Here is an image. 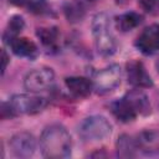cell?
I'll list each match as a JSON object with an SVG mask.
<instances>
[{"mask_svg":"<svg viewBox=\"0 0 159 159\" xmlns=\"http://www.w3.org/2000/svg\"><path fill=\"white\" fill-rule=\"evenodd\" d=\"M40 149L45 158H67L72 150V138L65 127L60 124L48 125L41 133Z\"/></svg>","mask_w":159,"mask_h":159,"instance_id":"6da1fadb","label":"cell"},{"mask_svg":"<svg viewBox=\"0 0 159 159\" xmlns=\"http://www.w3.org/2000/svg\"><path fill=\"white\" fill-rule=\"evenodd\" d=\"M92 35H93L96 50L101 56L108 57L116 52L117 41L111 30V20L107 14L99 12L93 17Z\"/></svg>","mask_w":159,"mask_h":159,"instance_id":"7a4b0ae2","label":"cell"},{"mask_svg":"<svg viewBox=\"0 0 159 159\" xmlns=\"http://www.w3.org/2000/svg\"><path fill=\"white\" fill-rule=\"evenodd\" d=\"M78 133L84 142H101L111 135L112 124L103 116H91L81 123Z\"/></svg>","mask_w":159,"mask_h":159,"instance_id":"3957f363","label":"cell"},{"mask_svg":"<svg viewBox=\"0 0 159 159\" xmlns=\"http://www.w3.org/2000/svg\"><path fill=\"white\" fill-rule=\"evenodd\" d=\"M10 103L16 112V114H36L45 109L47 101L42 96H37L32 92L14 94L10 99Z\"/></svg>","mask_w":159,"mask_h":159,"instance_id":"277c9868","label":"cell"},{"mask_svg":"<svg viewBox=\"0 0 159 159\" xmlns=\"http://www.w3.org/2000/svg\"><path fill=\"white\" fill-rule=\"evenodd\" d=\"M55 81V73L48 67H41L30 71L24 80V87L26 91L39 93L48 89Z\"/></svg>","mask_w":159,"mask_h":159,"instance_id":"5b68a950","label":"cell"},{"mask_svg":"<svg viewBox=\"0 0 159 159\" xmlns=\"http://www.w3.org/2000/svg\"><path fill=\"white\" fill-rule=\"evenodd\" d=\"M120 78H122V68L119 67V65H111L101 70L96 75L93 87L97 91V93L104 94L117 88L120 83Z\"/></svg>","mask_w":159,"mask_h":159,"instance_id":"8992f818","label":"cell"},{"mask_svg":"<svg viewBox=\"0 0 159 159\" xmlns=\"http://www.w3.org/2000/svg\"><path fill=\"white\" fill-rule=\"evenodd\" d=\"M10 149L17 158H30L36 150V139L31 133L20 132L11 137Z\"/></svg>","mask_w":159,"mask_h":159,"instance_id":"52a82bcc","label":"cell"},{"mask_svg":"<svg viewBox=\"0 0 159 159\" xmlns=\"http://www.w3.org/2000/svg\"><path fill=\"white\" fill-rule=\"evenodd\" d=\"M137 48L144 55H153L159 50V25L145 27L135 40Z\"/></svg>","mask_w":159,"mask_h":159,"instance_id":"ba28073f","label":"cell"},{"mask_svg":"<svg viewBox=\"0 0 159 159\" xmlns=\"http://www.w3.org/2000/svg\"><path fill=\"white\" fill-rule=\"evenodd\" d=\"M127 77L128 82L137 88H149L153 86L152 77L140 61H130L127 63Z\"/></svg>","mask_w":159,"mask_h":159,"instance_id":"9c48e42d","label":"cell"},{"mask_svg":"<svg viewBox=\"0 0 159 159\" xmlns=\"http://www.w3.org/2000/svg\"><path fill=\"white\" fill-rule=\"evenodd\" d=\"M7 45L11 47L12 52L20 57H26V58L34 60L39 55V48L35 45V42H32L31 40H29L26 37L16 36V37L11 39L7 42Z\"/></svg>","mask_w":159,"mask_h":159,"instance_id":"30bf717a","label":"cell"},{"mask_svg":"<svg viewBox=\"0 0 159 159\" xmlns=\"http://www.w3.org/2000/svg\"><path fill=\"white\" fill-rule=\"evenodd\" d=\"M138 149L147 154L159 153V130H144L135 138Z\"/></svg>","mask_w":159,"mask_h":159,"instance_id":"8fae6325","label":"cell"},{"mask_svg":"<svg viewBox=\"0 0 159 159\" xmlns=\"http://www.w3.org/2000/svg\"><path fill=\"white\" fill-rule=\"evenodd\" d=\"M124 98L129 102V104L133 107V109L137 112V114H148L150 113V103H149V99L147 97V94L139 89V88H135V89H132L129 92L125 93Z\"/></svg>","mask_w":159,"mask_h":159,"instance_id":"7c38bea8","label":"cell"},{"mask_svg":"<svg viewBox=\"0 0 159 159\" xmlns=\"http://www.w3.org/2000/svg\"><path fill=\"white\" fill-rule=\"evenodd\" d=\"M111 111L113 113V116L123 122V123H128V122H132L135 119V117L138 116L137 112L133 109V107L129 104V102L123 97L116 102H113L111 104Z\"/></svg>","mask_w":159,"mask_h":159,"instance_id":"4fadbf2b","label":"cell"},{"mask_svg":"<svg viewBox=\"0 0 159 159\" xmlns=\"http://www.w3.org/2000/svg\"><path fill=\"white\" fill-rule=\"evenodd\" d=\"M65 83L68 91L76 97H87L93 88V83L84 77H67Z\"/></svg>","mask_w":159,"mask_h":159,"instance_id":"5bb4252c","label":"cell"},{"mask_svg":"<svg viewBox=\"0 0 159 159\" xmlns=\"http://www.w3.org/2000/svg\"><path fill=\"white\" fill-rule=\"evenodd\" d=\"M138 149L137 140L128 134H122L117 140V153L120 158H132Z\"/></svg>","mask_w":159,"mask_h":159,"instance_id":"9a60e30c","label":"cell"},{"mask_svg":"<svg viewBox=\"0 0 159 159\" xmlns=\"http://www.w3.org/2000/svg\"><path fill=\"white\" fill-rule=\"evenodd\" d=\"M142 20H143L142 15L130 11V12H125V14L119 15L116 19V25H117L118 30H120L122 32H128V31L135 29L137 26H139Z\"/></svg>","mask_w":159,"mask_h":159,"instance_id":"2e32d148","label":"cell"},{"mask_svg":"<svg viewBox=\"0 0 159 159\" xmlns=\"http://www.w3.org/2000/svg\"><path fill=\"white\" fill-rule=\"evenodd\" d=\"M41 43L47 48H56L60 39V32L56 27H41L36 31Z\"/></svg>","mask_w":159,"mask_h":159,"instance_id":"e0dca14e","label":"cell"},{"mask_svg":"<svg viewBox=\"0 0 159 159\" xmlns=\"http://www.w3.org/2000/svg\"><path fill=\"white\" fill-rule=\"evenodd\" d=\"M24 26H25V21H24V19H22L21 16H19V15L12 16V17L9 20L7 27H6L5 32H4V40H5V42L7 43L11 39L16 37V36L22 31Z\"/></svg>","mask_w":159,"mask_h":159,"instance_id":"ac0fdd59","label":"cell"},{"mask_svg":"<svg viewBox=\"0 0 159 159\" xmlns=\"http://www.w3.org/2000/svg\"><path fill=\"white\" fill-rule=\"evenodd\" d=\"M84 12H86V9L82 7L80 4H77L75 0L65 7V14H66L68 21H78V20H81L83 17Z\"/></svg>","mask_w":159,"mask_h":159,"instance_id":"d6986e66","label":"cell"},{"mask_svg":"<svg viewBox=\"0 0 159 159\" xmlns=\"http://www.w3.org/2000/svg\"><path fill=\"white\" fill-rule=\"evenodd\" d=\"M26 9L34 14H45L47 12L48 5L46 0H31Z\"/></svg>","mask_w":159,"mask_h":159,"instance_id":"ffe728a7","label":"cell"},{"mask_svg":"<svg viewBox=\"0 0 159 159\" xmlns=\"http://www.w3.org/2000/svg\"><path fill=\"white\" fill-rule=\"evenodd\" d=\"M0 112H1V119H10V118H14V117L17 116L16 112L14 111V108H12V106H11L10 102H9V103L2 102V103H1V109H0Z\"/></svg>","mask_w":159,"mask_h":159,"instance_id":"44dd1931","label":"cell"},{"mask_svg":"<svg viewBox=\"0 0 159 159\" xmlns=\"http://www.w3.org/2000/svg\"><path fill=\"white\" fill-rule=\"evenodd\" d=\"M138 2L142 9L147 12H152L158 5V0H138Z\"/></svg>","mask_w":159,"mask_h":159,"instance_id":"7402d4cb","label":"cell"},{"mask_svg":"<svg viewBox=\"0 0 159 159\" xmlns=\"http://www.w3.org/2000/svg\"><path fill=\"white\" fill-rule=\"evenodd\" d=\"M1 60H2V66H1V72L4 73L5 70H6V66H7V62H9V56L6 53L5 50H1Z\"/></svg>","mask_w":159,"mask_h":159,"instance_id":"603a6c76","label":"cell"},{"mask_svg":"<svg viewBox=\"0 0 159 159\" xmlns=\"http://www.w3.org/2000/svg\"><path fill=\"white\" fill-rule=\"evenodd\" d=\"M77 4H80L82 7H84V9H87L88 6H91V5H93L97 0H75Z\"/></svg>","mask_w":159,"mask_h":159,"instance_id":"cb8c5ba5","label":"cell"},{"mask_svg":"<svg viewBox=\"0 0 159 159\" xmlns=\"http://www.w3.org/2000/svg\"><path fill=\"white\" fill-rule=\"evenodd\" d=\"M11 4L16 5V6H22V7H27V5L30 4L31 0H9Z\"/></svg>","mask_w":159,"mask_h":159,"instance_id":"d4e9b609","label":"cell"},{"mask_svg":"<svg viewBox=\"0 0 159 159\" xmlns=\"http://www.w3.org/2000/svg\"><path fill=\"white\" fill-rule=\"evenodd\" d=\"M157 68H158V72H159V60L157 61Z\"/></svg>","mask_w":159,"mask_h":159,"instance_id":"484cf974","label":"cell"}]
</instances>
